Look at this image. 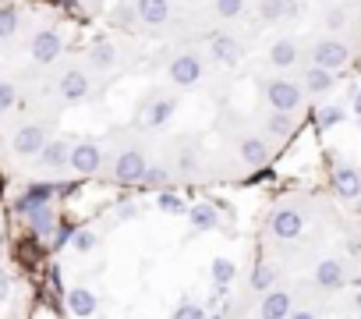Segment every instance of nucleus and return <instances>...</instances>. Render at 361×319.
Listing matches in <instances>:
<instances>
[{
  "label": "nucleus",
  "instance_id": "nucleus-1",
  "mask_svg": "<svg viewBox=\"0 0 361 319\" xmlns=\"http://www.w3.org/2000/svg\"><path fill=\"white\" fill-rule=\"evenodd\" d=\"M206 71H209L206 54L199 47H188V43H180L177 50H170V57L163 64V78L173 89H199L206 82Z\"/></svg>",
  "mask_w": 361,
  "mask_h": 319
},
{
  "label": "nucleus",
  "instance_id": "nucleus-2",
  "mask_svg": "<svg viewBox=\"0 0 361 319\" xmlns=\"http://www.w3.org/2000/svg\"><path fill=\"white\" fill-rule=\"evenodd\" d=\"M135 8V22H138V32L145 36H166L173 32L177 25V0H131Z\"/></svg>",
  "mask_w": 361,
  "mask_h": 319
},
{
  "label": "nucleus",
  "instance_id": "nucleus-3",
  "mask_svg": "<svg viewBox=\"0 0 361 319\" xmlns=\"http://www.w3.org/2000/svg\"><path fill=\"white\" fill-rule=\"evenodd\" d=\"M350 57H354V50H350V43L343 40V36H315L312 43H308V64L312 68H322V71H340V68H347L350 64Z\"/></svg>",
  "mask_w": 361,
  "mask_h": 319
},
{
  "label": "nucleus",
  "instance_id": "nucleus-4",
  "mask_svg": "<svg viewBox=\"0 0 361 319\" xmlns=\"http://www.w3.org/2000/svg\"><path fill=\"white\" fill-rule=\"evenodd\" d=\"M206 61H213V64H220V68H238L241 61H245V54H248V47H245V40L241 36H234L231 29H213L209 36H206Z\"/></svg>",
  "mask_w": 361,
  "mask_h": 319
},
{
  "label": "nucleus",
  "instance_id": "nucleus-5",
  "mask_svg": "<svg viewBox=\"0 0 361 319\" xmlns=\"http://www.w3.org/2000/svg\"><path fill=\"white\" fill-rule=\"evenodd\" d=\"M149 152L142 149V145H124V149H117V156H114V167H110V174H114V181L117 185H142V178H145V171H149Z\"/></svg>",
  "mask_w": 361,
  "mask_h": 319
},
{
  "label": "nucleus",
  "instance_id": "nucleus-6",
  "mask_svg": "<svg viewBox=\"0 0 361 319\" xmlns=\"http://www.w3.org/2000/svg\"><path fill=\"white\" fill-rule=\"evenodd\" d=\"M57 96H61L68 107L85 103V100L92 96V71H89L82 61L61 68V75H57Z\"/></svg>",
  "mask_w": 361,
  "mask_h": 319
},
{
  "label": "nucleus",
  "instance_id": "nucleus-7",
  "mask_svg": "<svg viewBox=\"0 0 361 319\" xmlns=\"http://www.w3.org/2000/svg\"><path fill=\"white\" fill-rule=\"evenodd\" d=\"M262 96H266V103H269V110H276V114H298L301 110V103H305V92L298 89V82L294 78H266L262 82Z\"/></svg>",
  "mask_w": 361,
  "mask_h": 319
},
{
  "label": "nucleus",
  "instance_id": "nucleus-8",
  "mask_svg": "<svg viewBox=\"0 0 361 319\" xmlns=\"http://www.w3.org/2000/svg\"><path fill=\"white\" fill-rule=\"evenodd\" d=\"M177 92H163V89H152L145 100H142V107H138V124L142 128H149V131H156V128H163V124H170V117L177 114Z\"/></svg>",
  "mask_w": 361,
  "mask_h": 319
},
{
  "label": "nucleus",
  "instance_id": "nucleus-9",
  "mask_svg": "<svg viewBox=\"0 0 361 319\" xmlns=\"http://www.w3.org/2000/svg\"><path fill=\"white\" fill-rule=\"evenodd\" d=\"M29 57H32L39 68L57 64V61L64 57V36H61V29H57V25H43V29H36L32 40H29Z\"/></svg>",
  "mask_w": 361,
  "mask_h": 319
},
{
  "label": "nucleus",
  "instance_id": "nucleus-10",
  "mask_svg": "<svg viewBox=\"0 0 361 319\" xmlns=\"http://www.w3.org/2000/svg\"><path fill=\"white\" fill-rule=\"evenodd\" d=\"M103 145L92 142V138H82V142H71V152H68V167L78 174V178H96L103 171Z\"/></svg>",
  "mask_w": 361,
  "mask_h": 319
},
{
  "label": "nucleus",
  "instance_id": "nucleus-11",
  "mask_svg": "<svg viewBox=\"0 0 361 319\" xmlns=\"http://www.w3.org/2000/svg\"><path fill=\"white\" fill-rule=\"evenodd\" d=\"M269 234L273 238H280V241H294L301 231H305V210L301 206H294V203H283V206H276L273 213H269Z\"/></svg>",
  "mask_w": 361,
  "mask_h": 319
},
{
  "label": "nucleus",
  "instance_id": "nucleus-12",
  "mask_svg": "<svg viewBox=\"0 0 361 319\" xmlns=\"http://www.w3.org/2000/svg\"><path fill=\"white\" fill-rule=\"evenodd\" d=\"M47 142H50V124H47L43 117H39V121L18 124L15 135H11V149H15L18 156H36Z\"/></svg>",
  "mask_w": 361,
  "mask_h": 319
},
{
  "label": "nucleus",
  "instance_id": "nucleus-13",
  "mask_svg": "<svg viewBox=\"0 0 361 319\" xmlns=\"http://www.w3.org/2000/svg\"><path fill=\"white\" fill-rule=\"evenodd\" d=\"M298 11H301L298 0H259L252 18H255V29H269V25H276V22L298 18Z\"/></svg>",
  "mask_w": 361,
  "mask_h": 319
},
{
  "label": "nucleus",
  "instance_id": "nucleus-14",
  "mask_svg": "<svg viewBox=\"0 0 361 319\" xmlns=\"http://www.w3.org/2000/svg\"><path fill=\"white\" fill-rule=\"evenodd\" d=\"M89 71H99V75H106V71H114L117 64H121V47L114 43V40H106V36H99V40H92L89 43V50H85V61H82Z\"/></svg>",
  "mask_w": 361,
  "mask_h": 319
},
{
  "label": "nucleus",
  "instance_id": "nucleus-15",
  "mask_svg": "<svg viewBox=\"0 0 361 319\" xmlns=\"http://www.w3.org/2000/svg\"><path fill=\"white\" fill-rule=\"evenodd\" d=\"M329 188H333V195H336L340 203H357V195H361V174H357V167H350V164H333V171H329Z\"/></svg>",
  "mask_w": 361,
  "mask_h": 319
},
{
  "label": "nucleus",
  "instance_id": "nucleus-16",
  "mask_svg": "<svg viewBox=\"0 0 361 319\" xmlns=\"http://www.w3.org/2000/svg\"><path fill=\"white\" fill-rule=\"evenodd\" d=\"M294 82H298V89H301V92H308V96H326V92H333V89H336L340 75L305 64V68L298 71V78H294Z\"/></svg>",
  "mask_w": 361,
  "mask_h": 319
},
{
  "label": "nucleus",
  "instance_id": "nucleus-17",
  "mask_svg": "<svg viewBox=\"0 0 361 319\" xmlns=\"http://www.w3.org/2000/svg\"><path fill=\"white\" fill-rule=\"evenodd\" d=\"M54 195H61V185H50V181H36V185H29L22 195H18V203H15V210L25 217L29 210H39V206H50L54 203Z\"/></svg>",
  "mask_w": 361,
  "mask_h": 319
},
{
  "label": "nucleus",
  "instance_id": "nucleus-18",
  "mask_svg": "<svg viewBox=\"0 0 361 319\" xmlns=\"http://www.w3.org/2000/svg\"><path fill=\"white\" fill-rule=\"evenodd\" d=\"M238 160L245 167H266L269 164V142L262 135H241L238 138Z\"/></svg>",
  "mask_w": 361,
  "mask_h": 319
},
{
  "label": "nucleus",
  "instance_id": "nucleus-19",
  "mask_svg": "<svg viewBox=\"0 0 361 319\" xmlns=\"http://www.w3.org/2000/svg\"><path fill=\"white\" fill-rule=\"evenodd\" d=\"M266 57H269L273 68H298V61H301V43H298L294 36H276V40L269 43Z\"/></svg>",
  "mask_w": 361,
  "mask_h": 319
},
{
  "label": "nucleus",
  "instance_id": "nucleus-20",
  "mask_svg": "<svg viewBox=\"0 0 361 319\" xmlns=\"http://www.w3.org/2000/svg\"><path fill=\"white\" fill-rule=\"evenodd\" d=\"M290 312H294V298H290V291H283V287L266 291L262 301H259V319H287Z\"/></svg>",
  "mask_w": 361,
  "mask_h": 319
},
{
  "label": "nucleus",
  "instance_id": "nucleus-21",
  "mask_svg": "<svg viewBox=\"0 0 361 319\" xmlns=\"http://www.w3.org/2000/svg\"><path fill=\"white\" fill-rule=\"evenodd\" d=\"M68 152H71V142H68V138H50V142L36 152V156H39L36 164H39L47 174H57V171L68 167Z\"/></svg>",
  "mask_w": 361,
  "mask_h": 319
},
{
  "label": "nucleus",
  "instance_id": "nucleus-22",
  "mask_svg": "<svg viewBox=\"0 0 361 319\" xmlns=\"http://www.w3.org/2000/svg\"><path fill=\"white\" fill-rule=\"evenodd\" d=\"M25 224H29V231H32L36 238H43V241H50V238L57 234V213H54V206L29 210V213H25Z\"/></svg>",
  "mask_w": 361,
  "mask_h": 319
},
{
  "label": "nucleus",
  "instance_id": "nucleus-23",
  "mask_svg": "<svg viewBox=\"0 0 361 319\" xmlns=\"http://www.w3.org/2000/svg\"><path fill=\"white\" fill-rule=\"evenodd\" d=\"M315 284H319L322 291L343 287V284H347V266H343L340 259H322V263L315 266Z\"/></svg>",
  "mask_w": 361,
  "mask_h": 319
},
{
  "label": "nucleus",
  "instance_id": "nucleus-24",
  "mask_svg": "<svg viewBox=\"0 0 361 319\" xmlns=\"http://www.w3.org/2000/svg\"><path fill=\"white\" fill-rule=\"evenodd\" d=\"M245 11H248V0H206V15L220 25L238 22Z\"/></svg>",
  "mask_w": 361,
  "mask_h": 319
},
{
  "label": "nucleus",
  "instance_id": "nucleus-25",
  "mask_svg": "<svg viewBox=\"0 0 361 319\" xmlns=\"http://www.w3.org/2000/svg\"><path fill=\"white\" fill-rule=\"evenodd\" d=\"M64 301H68V312H71L75 319H89V315H96V308H99V301H96V294H92L89 287H71V291L64 294Z\"/></svg>",
  "mask_w": 361,
  "mask_h": 319
},
{
  "label": "nucleus",
  "instance_id": "nucleus-26",
  "mask_svg": "<svg viewBox=\"0 0 361 319\" xmlns=\"http://www.w3.org/2000/svg\"><path fill=\"white\" fill-rule=\"evenodd\" d=\"M262 131H266V142H287V138L294 135V117L269 110V114L262 117Z\"/></svg>",
  "mask_w": 361,
  "mask_h": 319
},
{
  "label": "nucleus",
  "instance_id": "nucleus-27",
  "mask_svg": "<svg viewBox=\"0 0 361 319\" xmlns=\"http://www.w3.org/2000/svg\"><path fill=\"white\" fill-rule=\"evenodd\" d=\"M188 220H192V231H216L220 227V210L213 203H195L188 210Z\"/></svg>",
  "mask_w": 361,
  "mask_h": 319
},
{
  "label": "nucleus",
  "instance_id": "nucleus-28",
  "mask_svg": "<svg viewBox=\"0 0 361 319\" xmlns=\"http://www.w3.org/2000/svg\"><path fill=\"white\" fill-rule=\"evenodd\" d=\"M347 25H350V8L333 4V8L322 11V29H326V36H343Z\"/></svg>",
  "mask_w": 361,
  "mask_h": 319
},
{
  "label": "nucleus",
  "instance_id": "nucleus-29",
  "mask_svg": "<svg viewBox=\"0 0 361 319\" xmlns=\"http://www.w3.org/2000/svg\"><path fill=\"white\" fill-rule=\"evenodd\" d=\"M22 29V8L18 4H0V40H11Z\"/></svg>",
  "mask_w": 361,
  "mask_h": 319
},
{
  "label": "nucleus",
  "instance_id": "nucleus-30",
  "mask_svg": "<svg viewBox=\"0 0 361 319\" xmlns=\"http://www.w3.org/2000/svg\"><path fill=\"white\" fill-rule=\"evenodd\" d=\"M96 245H99V231H96V227H75V231H71V248H75L78 255H89Z\"/></svg>",
  "mask_w": 361,
  "mask_h": 319
},
{
  "label": "nucleus",
  "instance_id": "nucleus-31",
  "mask_svg": "<svg viewBox=\"0 0 361 319\" xmlns=\"http://www.w3.org/2000/svg\"><path fill=\"white\" fill-rule=\"evenodd\" d=\"M276 277H280V270H276L273 263H259V266H255V273H252V287L266 294V291H273V287H276Z\"/></svg>",
  "mask_w": 361,
  "mask_h": 319
},
{
  "label": "nucleus",
  "instance_id": "nucleus-32",
  "mask_svg": "<svg viewBox=\"0 0 361 319\" xmlns=\"http://www.w3.org/2000/svg\"><path fill=\"white\" fill-rule=\"evenodd\" d=\"M110 22L124 32H138V22H135V8H131V0H121V4L110 11Z\"/></svg>",
  "mask_w": 361,
  "mask_h": 319
},
{
  "label": "nucleus",
  "instance_id": "nucleus-33",
  "mask_svg": "<svg viewBox=\"0 0 361 319\" xmlns=\"http://www.w3.org/2000/svg\"><path fill=\"white\" fill-rule=\"evenodd\" d=\"M209 273H213V280H216V287L224 291L231 280H234V273H238V266H234V259H227V255H216L213 259V266H209Z\"/></svg>",
  "mask_w": 361,
  "mask_h": 319
},
{
  "label": "nucleus",
  "instance_id": "nucleus-34",
  "mask_svg": "<svg viewBox=\"0 0 361 319\" xmlns=\"http://www.w3.org/2000/svg\"><path fill=\"white\" fill-rule=\"evenodd\" d=\"M170 167H163V164H149V171H145V178H142V185L145 188H156V192H166V185H170Z\"/></svg>",
  "mask_w": 361,
  "mask_h": 319
},
{
  "label": "nucleus",
  "instance_id": "nucleus-35",
  "mask_svg": "<svg viewBox=\"0 0 361 319\" xmlns=\"http://www.w3.org/2000/svg\"><path fill=\"white\" fill-rule=\"evenodd\" d=\"M315 117H319V128H333V124H340L347 117V107L343 103H322Z\"/></svg>",
  "mask_w": 361,
  "mask_h": 319
},
{
  "label": "nucleus",
  "instance_id": "nucleus-36",
  "mask_svg": "<svg viewBox=\"0 0 361 319\" xmlns=\"http://www.w3.org/2000/svg\"><path fill=\"white\" fill-rule=\"evenodd\" d=\"M15 107H18V89H15V82L0 78V114H11Z\"/></svg>",
  "mask_w": 361,
  "mask_h": 319
},
{
  "label": "nucleus",
  "instance_id": "nucleus-37",
  "mask_svg": "<svg viewBox=\"0 0 361 319\" xmlns=\"http://www.w3.org/2000/svg\"><path fill=\"white\" fill-rule=\"evenodd\" d=\"M156 206H159L163 213H188L185 199H180L177 192H159V195H156Z\"/></svg>",
  "mask_w": 361,
  "mask_h": 319
},
{
  "label": "nucleus",
  "instance_id": "nucleus-38",
  "mask_svg": "<svg viewBox=\"0 0 361 319\" xmlns=\"http://www.w3.org/2000/svg\"><path fill=\"white\" fill-rule=\"evenodd\" d=\"M195 167H199L195 149H188V145H185V149L177 152V174H185V178H188V174H195Z\"/></svg>",
  "mask_w": 361,
  "mask_h": 319
},
{
  "label": "nucleus",
  "instance_id": "nucleus-39",
  "mask_svg": "<svg viewBox=\"0 0 361 319\" xmlns=\"http://www.w3.org/2000/svg\"><path fill=\"white\" fill-rule=\"evenodd\" d=\"M173 319H206V308L195 305V301H180L177 312H173Z\"/></svg>",
  "mask_w": 361,
  "mask_h": 319
},
{
  "label": "nucleus",
  "instance_id": "nucleus-40",
  "mask_svg": "<svg viewBox=\"0 0 361 319\" xmlns=\"http://www.w3.org/2000/svg\"><path fill=\"white\" fill-rule=\"evenodd\" d=\"M117 217H121V220H131V217H138V206H135V203H121V206H117Z\"/></svg>",
  "mask_w": 361,
  "mask_h": 319
},
{
  "label": "nucleus",
  "instance_id": "nucleus-41",
  "mask_svg": "<svg viewBox=\"0 0 361 319\" xmlns=\"http://www.w3.org/2000/svg\"><path fill=\"white\" fill-rule=\"evenodd\" d=\"M287 319H315V312H312V308H298V312H290Z\"/></svg>",
  "mask_w": 361,
  "mask_h": 319
},
{
  "label": "nucleus",
  "instance_id": "nucleus-42",
  "mask_svg": "<svg viewBox=\"0 0 361 319\" xmlns=\"http://www.w3.org/2000/svg\"><path fill=\"white\" fill-rule=\"evenodd\" d=\"M4 298H8V273L0 270V301H4Z\"/></svg>",
  "mask_w": 361,
  "mask_h": 319
}]
</instances>
